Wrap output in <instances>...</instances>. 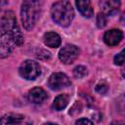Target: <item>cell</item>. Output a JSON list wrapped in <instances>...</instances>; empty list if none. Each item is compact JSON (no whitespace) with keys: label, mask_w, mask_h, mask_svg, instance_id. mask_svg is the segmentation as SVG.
I'll list each match as a JSON object with an SVG mask.
<instances>
[{"label":"cell","mask_w":125,"mask_h":125,"mask_svg":"<svg viewBox=\"0 0 125 125\" xmlns=\"http://www.w3.org/2000/svg\"><path fill=\"white\" fill-rule=\"evenodd\" d=\"M79 53H80V51H79L78 47H76L75 45H72V44H67L60 50L59 58L63 63L69 64V63H72L78 58Z\"/></svg>","instance_id":"8992f818"},{"label":"cell","mask_w":125,"mask_h":125,"mask_svg":"<svg viewBox=\"0 0 125 125\" xmlns=\"http://www.w3.org/2000/svg\"><path fill=\"white\" fill-rule=\"evenodd\" d=\"M106 21H107V20H106V16L104 14H103V13L98 14V16H97V25H98V27H100V28L104 27L105 24H106Z\"/></svg>","instance_id":"9a60e30c"},{"label":"cell","mask_w":125,"mask_h":125,"mask_svg":"<svg viewBox=\"0 0 125 125\" xmlns=\"http://www.w3.org/2000/svg\"><path fill=\"white\" fill-rule=\"evenodd\" d=\"M47 99H48V95H47L46 91L40 87H35V88L31 89L28 93V100L32 104H42Z\"/></svg>","instance_id":"9c48e42d"},{"label":"cell","mask_w":125,"mask_h":125,"mask_svg":"<svg viewBox=\"0 0 125 125\" xmlns=\"http://www.w3.org/2000/svg\"><path fill=\"white\" fill-rule=\"evenodd\" d=\"M110 125H125L124 121H121V120H117V121H113Z\"/></svg>","instance_id":"d6986e66"},{"label":"cell","mask_w":125,"mask_h":125,"mask_svg":"<svg viewBox=\"0 0 125 125\" xmlns=\"http://www.w3.org/2000/svg\"><path fill=\"white\" fill-rule=\"evenodd\" d=\"M73 75L76 78H83L87 75V68L84 65H77L73 69Z\"/></svg>","instance_id":"5bb4252c"},{"label":"cell","mask_w":125,"mask_h":125,"mask_svg":"<svg viewBox=\"0 0 125 125\" xmlns=\"http://www.w3.org/2000/svg\"><path fill=\"white\" fill-rule=\"evenodd\" d=\"M71 82L67 75L62 72H55L48 79V86L54 91H60L62 89L70 86Z\"/></svg>","instance_id":"5b68a950"},{"label":"cell","mask_w":125,"mask_h":125,"mask_svg":"<svg viewBox=\"0 0 125 125\" xmlns=\"http://www.w3.org/2000/svg\"><path fill=\"white\" fill-rule=\"evenodd\" d=\"M75 5L78 9V11L80 12V14L85 17V18H91L94 14V10L93 7L91 5V2L88 0H79L75 2Z\"/></svg>","instance_id":"7c38bea8"},{"label":"cell","mask_w":125,"mask_h":125,"mask_svg":"<svg viewBox=\"0 0 125 125\" xmlns=\"http://www.w3.org/2000/svg\"><path fill=\"white\" fill-rule=\"evenodd\" d=\"M30 121L22 114L7 113L0 117V125H29Z\"/></svg>","instance_id":"52a82bcc"},{"label":"cell","mask_w":125,"mask_h":125,"mask_svg":"<svg viewBox=\"0 0 125 125\" xmlns=\"http://www.w3.org/2000/svg\"><path fill=\"white\" fill-rule=\"evenodd\" d=\"M43 41H44V44L46 46L51 47V48H57L62 43L61 36L58 33L53 32V31L46 32L43 36Z\"/></svg>","instance_id":"8fae6325"},{"label":"cell","mask_w":125,"mask_h":125,"mask_svg":"<svg viewBox=\"0 0 125 125\" xmlns=\"http://www.w3.org/2000/svg\"><path fill=\"white\" fill-rule=\"evenodd\" d=\"M107 91H108V86H107V84L105 82L103 81V82H100L99 84H97V86H96V92H98L99 94L104 95V94L107 93Z\"/></svg>","instance_id":"2e32d148"},{"label":"cell","mask_w":125,"mask_h":125,"mask_svg":"<svg viewBox=\"0 0 125 125\" xmlns=\"http://www.w3.org/2000/svg\"><path fill=\"white\" fill-rule=\"evenodd\" d=\"M100 7L104 15H114L118 12L120 7V2L115 0H103L100 2Z\"/></svg>","instance_id":"30bf717a"},{"label":"cell","mask_w":125,"mask_h":125,"mask_svg":"<svg viewBox=\"0 0 125 125\" xmlns=\"http://www.w3.org/2000/svg\"><path fill=\"white\" fill-rule=\"evenodd\" d=\"M42 4L43 3L41 1L33 0L22 2L21 8V20L23 27L26 30L32 29L35 23L37 22L41 14Z\"/></svg>","instance_id":"7a4b0ae2"},{"label":"cell","mask_w":125,"mask_h":125,"mask_svg":"<svg viewBox=\"0 0 125 125\" xmlns=\"http://www.w3.org/2000/svg\"><path fill=\"white\" fill-rule=\"evenodd\" d=\"M19 72L22 78L26 80H34L40 75L41 68L37 62L32 60H26L21 64Z\"/></svg>","instance_id":"277c9868"},{"label":"cell","mask_w":125,"mask_h":125,"mask_svg":"<svg viewBox=\"0 0 125 125\" xmlns=\"http://www.w3.org/2000/svg\"><path fill=\"white\" fill-rule=\"evenodd\" d=\"M44 125H58V124H56V123H52V122H47V123H45Z\"/></svg>","instance_id":"ffe728a7"},{"label":"cell","mask_w":125,"mask_h":125,"mask_svg":"<svg viewBox=\"0 0 125 125\" xmlns=\"http://www.w3.org/2000/svg\"><path fill=\"white\" fill-rule=\"evenodd\" d=\"M123 39V32L120 29H110L105 31L104 35V41L108 46H115Z\"/></svg>","instance_id":"ba28073f"},{"label":"cell","mask_w":125,"mask_h":125,"mask_svg":"<svg viewBox=\"0 0 125 125\" xmlns=\"http://www.w3.org/2000/svg\"><path fill=\"white\" fill-rule=\"evenodd\" d=\"M75 125H94V123L87 118H80V119L76 120Z\"/></svg>","instance_id":"ac0fdd59"},{"label":"cell","mask_w":125,"mask_h":125,"mask_svg":"<svg viewBox=\"0 0 125 125\" xmlns=\"http://www.w3.org/2000/svg\"><path fill=\"white\" fill-rule=\"evenodd\" d=\"M23 42V36L12 11L6 12L0 19V58L8 57L16 47Z\"/></svg>","instance_id":"6da1fadb"},{"label":"cell","mask_w":125,"mask_h":125,"mask_svg":"<svg viewBox=\"0 0 125 125\" xmlns=\"http://www.w3.org/2000/svg\"><path fill=\"white\" fill-rule=\"evenodd\" d=\"M68 102H69V96L66 94H61L55 98L52 104V107L55 110H62L68 104Z\"/></svg>","instance_id":"4fadbf2b"},{"label":"cell","mask_w":125,"mask_h":125,"mask_svg":"<svg viewBox=\"0 0 125 125\" xmlns=\"http://www.w3.org/2000/svg\"><path fill=\"white\" fill-rule=\"evenodd\" d=\"M123 53H124V51L122 50L120 53L115 55L114 60H113L115 64H117V65H122L123 64V62H124V55H123Z\"/></svg>","instance_id":"e0dca14e"},{"label":"cell","mask_w":125,"mask_h":125,"mask_svg":"<svg viewBox=\"0 0 125 125\" xmlns=\"http://www.w3.org/2000/svg\"><path fill=\"white\" fill-rule=\"evenodd\" d=\"M51 15L52 19L56 23L61 26H68L73 18H74V11L69 1H58L52 5L51 8Z\"/></svg>","instance_id":"3957f363"}]
</instances>
